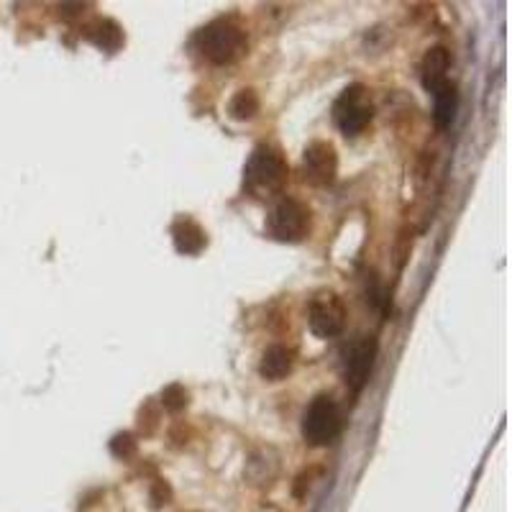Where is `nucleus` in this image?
<instances>
[{"label":"nucleus","mask_w":512,"mask_h":512,"mask_svg":"<svg viewBox=\"0 0 512 512\" xmlns=\"http://www.w3.org/2000/svg\"><path fill=\"white\" fill-rule=\"evenodd\" d=\"M344 431V413L328 395L315 397L303 413V438L310 446H328Z\"/></svg>","instance_id":"nucleus-3"},{"label":"nucleus","mask_w":512,"mask_h":512,"mask_svg":"<svg viewBox=\"0 0 512 512\" xmlns=\"http://www.w3.org/2000/svg\"><path fill=\"white\" fill-rule=\"evenodd\" d=\"M338 154L328 141H313L303 154V180L313 187H328L336 182Z\"/></svg>","instance_id":"nucleus-8"},{"label":"nucleus","mask_w":512,"mask_h":512,"mask_svg":"<svg viewBox=\"0 0 512 512\" xmlns=\"http://www.w3.org/2000/svg\"><path fill=\"white\" fill-rule=\"evenodd\" d=\"M287 177H290V167H287V159L282 157L280 149L262 144L256 146L249 164H246L244 187L249 195L259 200L274 198L285 190Z\"/></svg>","instance_id":"nucleus-1"},{"label":"nucleus","mask_w":512,"mask_h":512,"mask_svg":"<svg viewBox=\"0 0 512 512\" xmlns=\"http://www.w3.org/2000/svg\"><path fill=\"white\" fill-rule=\"evenodd\" d=\"M246 31L233 21H213L198 34V49L208 62L233 64L246 54Z\"/></svg>","instance_id":"nucleus-2"},{"label":"nucleus","mask_w":512,"mask_h":512,"mask_svg":"<svg viewBox=\"0 0 512 512\" xmlns=\"http://www.w3.org/2000/svg\"><path fill=\"white\" fill-rule=\"evenodd\" d=\"M451 67V54L443 47H433L431 52L423 57V85L428 93L443 85L446 82V72Z\"/></svg>","instance_id":"nucleus-10"},{"label":"nucleus","mask_w":512,"mask_h":512,"mask_svg":"<svg viewBox=\"0 0 512 512\" xmlns=\"http://www.w3.org/2000/svg\"><path fill=\"white\" fill-rule=\"evenodd\" d=\"M267 228L274 239L282 241V244H297L310 231V210L300 200H280L269 213Z\"/></svg>","instance_id":"nucleus-5"},{"label":"nucleus","mask_w":512,"mask_h":512,"mask_svg":"<svg viewBox=\"0 0 512 512\" xmlns=\"http://www.w3.org/2000/svg\"><path fill=\"white\" fill-rule=\"evenodd\" d=\"M162 408L169 410V413H180V410L187 408V402H190V395H187V390L182 387V384H169V387H164L162 390Z\"/></svg>","instance_id":"nucleus-15"},{"label":"nucleus","mask_w":512,"mask_h":512,"mask_svg":"<svg viewBox=\"0 0 512 512\" xmlns=\"http://www.w3.org/2000/svg\"><path fill=\"white\" fill-rule=\"evenodd\" d=\"M374 116L372 100H369L364 85H351L341 93V98L333 105V121L346 136H359L369 126Z\"/></svg>","instance_id":"nucleus-6"},{"label":"nucleus","mask_w":512,"mask_h":512,"mask_svg":"<svg viewBox=\"0 0 512 512\" xmlns=\"http://www.w3.org/2000/svg\"><path fill=\"white\" fill-rule=\"evenodd\" d=\"M374 359H377V341L372 336H356L341 349V372L349 390L361 392L367 387Z\"/></svg>","instance_id":"nucleus-4"},{"label":"nucleus","mask_w":512,"mask_h":512,"mask_svg":"<svg viewBox=\"0 0 512 512\" xmlns=\"http://www.w3.org/2000/svg\"><path fill=\"white\" fill-rule=\"evenodd\" d=\"M172 239H175L177 251L185 256H198L208 246V236L192 218H180L172 226Z\"/></svg>","instance_id":"nucleus-9"},{"label":"nucleus","mask_w":512,"mask_h":512,"mask_svg":"<svg viewBox=\"0 0 512 512\" xmlns=\"http://www.w3.org/2000/svg\"><path fill=\"white\" fill-rule=\"evenodd\" d=\"M292 372V351L285 346H269L262 356V364H259V374H262L267 382H280L287 374Z\"/></svg>","instance_id":"nucleus-12"},{"label":"nucleus","mask_w":512,"mask_h":512,"mask_svg":"<svg viewBox=\"0 0 512 512\" xmlns=\"http://www.w3.org/2000/svg\"><path fill=\"white\" fill-rule=\"evenodd\" d=\"M111 451H113V456H118V459H128V456H134L136 454L134 436H131V433H118V436H113Z\"/></svg>","instance_id":"nucleus-16"},{"label":"nucleus","mask_w":512,"mask_h":512,"mask_svg":"<svg viewBox=\"0 0 512 512\" xmlns=\"http://www.w3.org/2000/svg\"><path fill=\"white\" fill-rule=\"evenodd\" d=\"M310 331L318 338H333L344 331L346 326V305L333 292H320L313 297L308 310Z\"/></svg>","instance_id":"nucleus-7"},{"label":"nucleus","mask_w":512,"mask_h":512,"mask_svg":"<svg viewBox=\"0 0 512 512\" xmlns=\"http://www.w3.org/2000/svg\"><path fill=\"white\" fill-rule=\"evenodd\" d=\"M228 113L236 121H251L259 113V95L254 90H239L228 105Z\"/></svg>","instance_id":"nucleus-14"},{"label":"nucleus","mask_w":512,"mask_h":512,"mask_svg":"<svg viewBox=\"0 0 512 512\" xmlns=\"http://www.w3.org/2000/svg\"><path fill=\"white\" fill-rule=\"evenodd\" d=\"M88 36L95 47L105 49V52H116L123 44V31L116 21L111 18H98L95 24L88 26Z\"/></svg>","instance_id":"nucleus-13"},{"label":"nucleus","mask_w":512,"mask_h":512,"mask_svg":"<svg viewBox=\"0 0 512 512\" xmlns=\"http://www.w3.org/2000/svg\"><path fill=\"white\" fill-rule=\"evenodd\" d=\"M456 108H459V93L451 82H443L433 90V121L438 128H448L456 116Z\"/></svg>","instance_id":"nucleus-11"}]
</instances>
